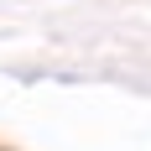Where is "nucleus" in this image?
<instances>
[]
</instances>
